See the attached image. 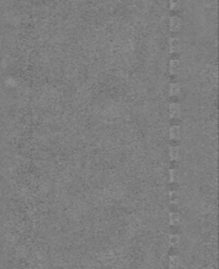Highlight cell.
<instances>
[{
    "instance_id": "obj_1",
    "label": "cell",
    "mask_w": 219,
    "mask_h": 269,
    "mask_svg": "<svg viewBox=\"0 0 219 269\" xmlns=\"http://www.w3.org/2000/svg\"><path fill=\"white\" fill-rule=\"evenodd\" d=\"M170 112H171L172 118L178 119L179 116H180V109H179V105L176 104V103L170 105Z\"/></svg>"
},
{
    "instance_id": "obj_2",
    "label": "cell",
    "mask_w": 219,
    "mask_h": 269,
    "mask_svg": "<svg viewBox=\"0 0 219 269\" xmlns=\"http://www.w3.org/2000/svg\"><path fill=\"white\" fill-rule=\"evenodd\" d=\"M170 138L174 141H177L179 139V126L178 125H174L170 129Z\"/></svg>"
},
{
    "instance_id": "obj_3",
    "label": "cell",
    "mask_w": 219,
    "mask_h": 269,
    "mask_svg": "<svg viewBox=\"0 0 219 269\" xmlns=\"http://www.w3.org/2000/svg\"><path fill=\"white\" fill-rule=\"evenodd\" d=\"M179 28V19L177 17H172L170 19V30L172 32H176Z\"/></svg>"
},
{
    "instance_id": "obj_4",
    "label": "cell",
    "mask_w": 219,
    "mask_h": 269,
    "mask_svg": "<svg viewBox=\"0 0 219 269\" xmlns=\"http://www.w3.org/2000/svg\"><path fill=\"white\" fill-rule=\"evenodd\" d=\"M178 94H179V85L177 83H172V84L170 85L169 95L171 97H173V96H177Z\"/></svg>"
},
{
    "instance_id": "obj_5",
    "label": "cell",
    "mask_w": 219,
    "mask_h": 269,
    "mask_svg": "<svg viewBox=\"0 0 219 269\" xmlns=\"http://www.w3.org/2000/svg\"><path fill=\"white\" fill-rule=\"evenodd\" d=\"M178 64H179V61L177 59H173V60L171 61V63H170V73H171L172 75H175L176 73H177Z\"/></svg>"
},
{
    "instance_id": "obj_6",
    "label": "cell",
    "mask_w": 219,
    "mask_h": 269,
    "mask_svg": "<svg viewBox=\"0 0 219 269\" xmlns=\"http://www.w3.org/2000/svg\"><path fill=\"white\" fill-rule=\"evenodd\" d=\"M177 41L178 38H176V37H173V38L170 39V52L171 53H175L177 50Z\"/></svg>"
},
{
    "instance_id": "obj_7",
    "label": "cell",
    "mask_w": 219,
    "mask_h": 269,
    "mask_svg": "<svg viewBox=\"0 0 219 269\" xmlns=\"http://www.w3.org/2000/svg\"><path fill=\"white\" fill-rule=\"evenodd\" d=\"M170 153H171V159L172 160H176V159H177V154H178V151H177V147H171V148H170Z\"/></svg>"
},
{
    "instance_id": "obj_8",
    "label": "cell",
    "mask_w": 219,
    "mask_h": 269,
    "mask_svg": "<svg viewBox=\"0 0 219 269\" xmlns=\"http://www.w3.org/2000/svg\"><path fill=\"white\" fill-rule=\"evenodd\" d=\"M178 1L179 0H170V8H171V10H175V8H177Z\"/></svg>"
}]
</instances>
